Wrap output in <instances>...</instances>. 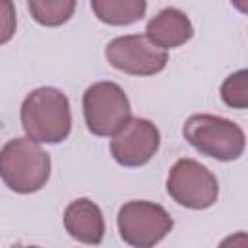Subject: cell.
<instances>
[{
  "mask_svg": "<svg viewBox=\"0 0 248 248\" xmlns=\"http://www.w3.org/2000/svg\"><path fill=\"white\" fill-rule=\"evenodd\" d=\"M27 8L37 23L58 27L74 16L76 0H27Z\"/></svg>",
  "mask_w": 248,
  "mask_h": 248,
  "instance_id": "cell-12",
  "label": "cell"
},
{
  "mask_svg": "<svg viewBox=\"0 0 248 248\" xmlns=\"http://www.w3.org/2000/svg\"><path fill=\"white\" fill-rule=\"evenodd\" d=\"M161 134L145 118H130L110 141V153L122 167H141L159 149Z\"/></svg>",
  "mask_w": 248,
  "mask_h": 248,
  "instance_id": "cell-8",
  "label": "cell"
},
{
  "mask_svg": "<svg viewBox=\"0 0 248 248\" xmlns=\"http://www.w3.org/2000/svg\"><path fill=\"white\" fill-rule=\"evenodd\" d=\"M0 174L4 184L17 194L41 190L50 176V157L31 138H14L0 151Z\"/></svg>",
  "mask_w": 248,
  "mask_h": 248,
  "instance_id": "cell-2",
  "label": "cell"
},
{
  "mask_svg": "<svg viewBox=\"0 0 248 248\" xmlns=\"http://www.w3.org/2000/svg\"><path fill=\"white\" fill-rule=\"evenodd\" d=\"M145 35L161 48H176L190 41L194 35V27L188 16L176 8L161 10L153 19H149L145 27Z\"/></svg>",
  "mask_w": 248,
  "mask_h": 248,
  "instance_id": "cell-10",
  "label": "cell"
},
{
  "mask_svg": "<svg viewBox=\"0 0 248 248\" xmlns=\"http://www.w3.org/2000/svg\"><path fill=\"white\" fill-rule=\"evenodd\" d=\"M221 99L232 108H248V70H238L223 81Z\"/></svg>",
  "mask_w": 248,
  "mask_h": 248,
  "instance_id": "cell-13",
  "label": "cell"
},
{
  "mask_svg": "<svg viewBox=\"0 0 248 248\" xmlns=\"http://www.w3.org/2000/svg\"><path fill=\"white\" fill-rule=\"evenodd\" d=\"M21 126L27 138L39 143H58L66 140L72 128L68 97L54 87L31 91L21 105Z\"/></svg>",
  "mask_w": 248,
  "mask_h": 248,
  "instance_id": "cell-1",
  "label": "cell"
},
{
  "mask_svg": "<svg viewBox=\"0 0 248 248\" xmlns=\"http://www.w3.org/2000/svg\"><path fill=\"white\" fill-rule=\"evenodd\" d=\"M105 56L108 64L130 76H153L167 66V50L157 46L147 35H124L112 39Z\"/></svg>",
  "mask_w": 248,
  "mask_h": 248,
  "instance_id": "cell-7",
  "label": "cell"
},
{
  "mask_svg": "<svg viewBox=\"0 0 248 248\" xmlns=\"http://www.w3.org/2000/svg\"><path fill=\"white\" fill-rule=\"evenodd\" d=\"M118 232L120 238L138 248H147L161 242L172 229V219L167 209L153 202L134 200L118 211Z\"/></svg>",
  "mask_w": 248,
  "mask_h": 248,
  "instance_id": "cell-5",
  "label": "cell"
},
{
  "mask_svg": "<svg viewBox=\"0 0 248 248\" xmlns=\"http://www.w3.org/2000/svg\"><path fill=\"white\" fill-rule=\"evenodd\" d=\"M169 196L182 207L207 209L217 202L219 186L211 170L194 159H180L167 176Z\"/></svg>",
  "mask_w": 248,
  "mask_h": 248,
  "instance_id": "cell-6",
  "label": "cell"
},
{
  "mask_svg": "<svg viewBox=\"0 0 248 248\" xmlns=\"http://www.w3.org/2000/svg\"><path fill=\"white\" fill-rule=\"evenodd\" d=\"M83 116L91 134L114 136L130 118V101L120 85L97 81L83 93Z\"/></svg>",
  "mask_w": 248,
  "mask_h": 248,
  "instance_id": "cell-4",
  "label": "cell"
},
{
  "mask_svg": "<svg viewBox=\"0 0 248 248\" xmlns=\"http://www.w3.org/2000/svg\"><path fill=\"white\" fill-rule=\"evenodd\" d=\"M221 246H248V234L246 232H238L234 236H229L221 242Z\"/></svg>",
  "mask_w": 248,
  "mask_h": 248,
  "instance_id": "cell-15",
  "label": "cell"
},
{
  "mask_svg": "<svg viewBox=\"0 0 248 248\" xmlns=\"http://www.w3.org/2000/svg\"><path fill=\"white\" fill-rule=\"evenodd\" d=\"M93 14L108 25H132L145 16V0H91Z\"/></svg>",
  "mask_w": 248,
  "mask_h": 248,
  "instance_id": "cell-11",
  "label": "cell"
},
{
  "mask_svg": "<svg viewBox=\"0 0 248 248\" xmlns=\"http://www.w3.org/2000/svg\"><path fill=\"white\" fill-rule=\"evenodd\" d=\"M231 4L238 10V12H242V14H248V0H231Z\"/></svg>",
  "mask_w": 248,
  "mask_h": 248,
  "instance_id": "cell-16",
  "label": "cell"
},
{
  "mask_svg": "<svg viewBox=\"0 0 248 248\" xmlns=\"http://www.w3.org/2000/svg\"><path fill=\"white\" fill-rule=\"evenodd\" d=\"M66 232L83 244H99L105 236V219L97 203L87 198L74 200L64 211Z\"/></svg>",
  "mask_w": 248,
  "mask_h": 248,
  "instance_id": "cell-9",
  "label": "cell"
},
{
  "mask_svg": "<svg viewBox=\"0 0 248 248\" xmlns=\"http://www.w3.org/2000/svg\"><path fill=\"white\" fill-rule=\"evenodd\" d=\"M2 4V35H0V43H8L10 37L16 31V14H14V6L10 0H0Z\"/></svg>",
  "mask_w": 248,
  "mask_h": 248,
  "instance_id": "cell-14",
  "label": "cell"
},
{
  "mask_svg": "<svg viewBox=\"0 0 248 248\" xmlns=\"http://www.w3.org/2000/svg\"><path fill=\"white\" fill-rule=\"evenodd\" d=\"M184 138L200 153L217 161H234L246 147L244 132L232 120L215 114H194L184 122Z\"/></svg>",
  "mask_w": 248,
  "mask_h": 248,
  "instance_id": "cell-3",
  "label": "cell"
}]
</instances>
